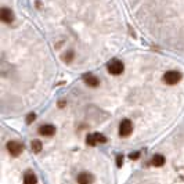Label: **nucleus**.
I'll return each mask as SVG.
<instances>
[{"instance_id": "f257e3e1", "label": "nucleus", "mask_w": 184, "mask_h": 184, "mask_svg": "<svg viewBox=\"0 0 184 184\" xmlns=\"http://www.w3.org/2000/svg\"><path fill=\"white\" fill-rule=\"evenodd\" d=\"M107 69H108V72L112 73V75H120V73L123 72V64H122V61L119 60H112L108 62L107 65Z\"/></svg>"}, {"instance_id": "f03ea898", "label": "nucleus", "mask_w": 184, "mask_h": 184, "mask_svg": "<svg viewBox=\"0 0 184 184\" xmlns=\"http://www.w3.org/2000/svg\"><path fill=\"white\" fill-rule=\"evenodd\" d=\"M181 79V73L177 71H168L163 75V82L166 84H176L179 83Z\"/></svg>"}, {"instance_id": "7ed1b4c3", "label": "nucleus", "mask_w": 184, "mask_h": 184, "mask_svg": "<svg viewBox=\"0 0 184 184\" xmlns=\"http://www.w3.org/2000/svg\"><path fill=\"white\" fill-rule=\"evenodd\" d=\"M133 132V123L129 119H123L119 125V136L128 137L130 136Z\"/></svg>"}, {"instance_id": "20e7f679", "label": "nucleus", "mask_w": 184, "mask_h": 184, "mask_svg": "<svg viewBox=\"0 0 184 184\" xmlns=\"http://www.w3.org/2000/svg\"><path fill=\"white\" fill-rule=\"evenodd\" d=\"M7 150L12 156H18L22 152V144L17 143V141H8L7 143Z\"/></svg>"}, {"instance_id": "39448f33", "label": "nucleus", "mask_w": 184, "mask_h": 184, "mask_svg": "<svg viewBox=\"0 0 184 184\" xmlns=\"http://www.w3.org/2000/svg\"><path fill=\"white\" fill-rule=\"evenodd\" d=\"M0 17H1V21H3L4 24H11L12 21H14V14H12V11L10 10V8H7V7L1 8Z\"/></svg>"}, {"instance_id": "423d86ee", "label": "nucleus", "mask_w": 184, "mask_h": 184, "mask_svg": "<svg viewBox=\"0 0 184 184\" xmlns=\"http://www.w3.org/2000/svg\"><path fill=\"white\" fill-rule=\"evenodd\" d=\"M54 133H56V128H54L53 125H50V123L43 125V126H40L39 128V134H42V136L50 137V136H53Z\"/></svg>"}, {"instance_id": "0eeeda50", "label": "nucleus", "mask_w": 184, "mask_h": 184, "mask_svg": "<svg viewBox=\"0 0 184 184\" xmlns=\"http://www.w3.org/2000/svg\"><path fill=\"white\" fill-rule=\"evenodd\" d=\"M76 181H78V184H93L94 177H93V174H90V173L83 172L78 176V180Z\"/></svg>"}, {"instance_id": "6e6552de", "label": "nucleus", "mask_w": 184, "mask_h": 184, "mask_svg": "<svg viewBox=\"0 0 184 184\" xmlns=\"http://www.w3.org/2000/svg\"><path fill=\"white\" fill-rule=\"evenodd\" d=\"M83 79L84 82H86V84L87 86H90V87H97L98 86V79H97L94 75H92V73H86V75H83Z\"/></svg>"}, {"instance_id": "1a4fd4ad", "label": "nucleus", "mask_w": 184, "mask_h": 184, "mask_svg": "<svg viewBox=\"0 0 184 184\" xmlns=\"http://www.w3.org/2000/svg\"><path fill=\"white\" fill-rule=\"evenodd\" d=\"M151 163L154 165V166H156V168L163 166V165H165V156H162V155H154V156H152Z\"/></svg>"}, {"instance_id": "9d476101", "label": "nucleus", "mask_w": 184, "mask_h": 184, "mask_svg": "<svg viewBox=\"0 0 184 184\" xmlns=\"http://www.w3.org/2000/svg\"><path fill=\"white\" fill-rule=\"evenodd\" d=\"M37 183V177L33 174L32 172H29L25 174L24 177V184H36Z\"/></svg>"}, {"instance_id": "9b49d317", "label": "nucleus", "mask_w": 184, "mask_h": 184, "mask_svg": "<svg viewBox=\"0 0 184 184\" xmlns=\"http://www.w3.org/2000/svg\"><path fill=\"white\" fill-rule=\"evenodd\" d=\"M31 147H32L33 152H39L40 150H42V143H40L39 140H33L32 143H31Z\"/></svg>"}, {"instance_id": "f8f14e48", "label": "nucleus", "mask_w": 184, "mask_h": 184, "mask_svg": "<svg viewBox=\"0 0 184 184\" xmlns=\"http://www.w3.org/2000/svg\"><path fill=\"white\" fill-rule=\"evenodd\" d=\"M94 137H96L97 144H98V143H107V137H105L104 134H101V133H94Z\"/></svg>"}, {"instance_id": "ddd939ff", "label": "nucleus", "mask_w": 184, "mask_h": 184, "mask_svg": "<svg viewBox=\"0 0 184 184\" xmlns=\"http://www.w3.org/2000/svg\"><path fill=\"white\" fill-rule=\"evenodd\" d=\"M86 143H87L89 145H96L97 141H96V137H94V134H89L87 139H86Z\"/></svg>"}, {"instance_id": "4468645a", "label": "nucleus", "mask_w": 184, "mask_h": 184, "mask_svg": "<svg viewBox=\"0 0 184 184\" xmlns=\"http://www.w3.org/2000/svg\"><path fill=\"white\" fill-rule=\"evenodd\" d=\"M62 60H64L65 62H71V61L73 60V51H68L67 54H64Z\"/></svg>"}, {"instance_id": "2eb2a0df", "label": "nucleus", "mask_w": 184, "mask_h": 184, "mask_svg": "<svg viewBox=\"0 0 184 184\" xmlns=\"http://www.w3.org/2000/svg\"><path fill=\"white\" fill-rule=\"evenodd\" d=\"M36 119V115H35V114H33V112H31V114H28V116H26V123H32L33 120Z\"/></svg>"}, {"instance_id": "dca6fc26", "label": "nucleus", "mask_w": 184, "mask_h": 184, "mask_svg": "<svg viewBox=\"0 0 184 184\" xmlns=\"http://www.w3.org/2000/svg\"><path fill=\"white\" fill-rule=\"evenodd\" d=\"M116 159H118V161H116V165L120 168V166H122V159H123V158H122V155H120V156H118Z\"/></svg>"}, {"instance_id": "f3484780", "label": "nucleus", "mask_w": 184, "mask_h": 184, "mask_svg": "<svg viewBox=\"0 0 184 184\" xmlns=\"http://www.w3.org/2000/svg\"><path fill=\"white\" fill-rule=\"evenodd\" d=\"M139 155H140V154H139V152H134V154H130V159H136V158H139Z\"/></svg>"}]
</instances>
